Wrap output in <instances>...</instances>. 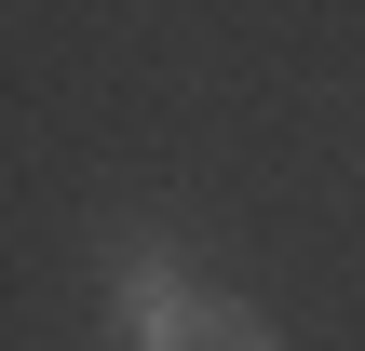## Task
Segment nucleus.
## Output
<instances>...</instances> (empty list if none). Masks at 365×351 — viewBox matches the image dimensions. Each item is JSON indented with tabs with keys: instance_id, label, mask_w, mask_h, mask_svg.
I'll return each mask as SVG.
<instances>
[{
	"instance_id": "obj_1",
	"label": "nucleus",
	"mask_w": 365,
	"mask_h": 351,
	"mask_svg": "<svg viewBox=\"0 0 365 351\" xmlns=\"http://www.w3.org/2000/svg\"><path fill=\"white\" fill-rule=\"evenodd\" d=\"M149 351H284V325H271L257 298H176V311L149 325Z\"/></svg>"
}]
</instances>
